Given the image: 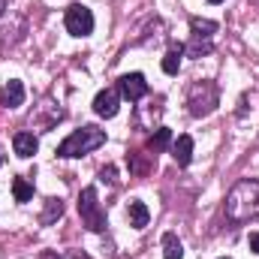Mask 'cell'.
Wrapping results in <instances>:
<instances>
[{
    "instance_id": "obj_1",
    "label": "cell",
    "mask_w": 259,
    "mask_h": 259,
    "mask_svg": "<svg viewBox=\"0 0 259 259\" xmlns=\"http://www.w3.org/2000/svg\"><path fill=\"white\" fill-rule=\"evenodd\" d=\"M259 217V181H238L226 196V220L247 223Z\"/></svg>"
},
{
    "instance_id": "obj_2",
    "label": "cell",
    "mask_w": 259,
    "mask_h": 259,
    "mask_svg": "<svg viewBox=\"0 0 259 259\" xmlns=\"http://www.w3.org/2000/svg\"><path fill=\"white\" fill-rule=\"evenodd\" d=\"M100 145H106V130L100 127H81L75 133H69L64 142L58 145V157L72 160V157H84L91 151H97Z\"/></svg>"
},
{
    "instance_id": "obj_3",
    "label": "cell",
    "mask_w": 259,
    "mask_h": 259,
    "mask_svg": "<svg viewBox=\"0 0 259 259\" xmlns=\"http://www.w3.org/2000/svg\"><path fill=\"white\" fill-rule=\"evenodd\" d=\"M217 103H220V91H217L214 81L202 78V81H193V84H190V91H187V106H190V115H193V118L211 115V112L217 109Z\"/></svg>"
},
{
    "instance_id": "obj_4",
    "label": "cell",
    "mask_w": 259,
    "mask_h": 259,
    "mask_svg": "<svg viewBox=\"0 0 259 259\" xmlns=\"http://www.w3.org/2000/svg\"><path fill=\"white\" fill-rule=\"evenodd\" d=\"M78 214H81V223L91 232H103L106 229V211L100 208L97 187H84L81 190V196H78Z\"/></svg>"
},
{
    "instance_id": "obj_5",
    "label": "cell",
    "mask_w": 259,
    "mask_h": 259,
    "mask_svg": "<svg viewBox=\"0 0 259 259\" xmlns=\"http://www.w3.org/2000/svg\"><path fill=\"white\" fill-rule=\"evenodd\" d=\"M64 24L72 36H91L94 33V12L81 3H72L64 15Z\"/></svg>"
},
{
    "instance_id": "obj_6",
    "label": "cell",
    "mask_w": 259,
    "mask_h": 259,
    "mask_svg": "<svg viewBox=\"0 0 259 259\" xmlns=\"http://www.w3.org/2000/svg\"><path fill=\"white\" fill-rule=\"evenodd\" d=\"M190 30H193V42H190L184 52H190L196 58L208 55V52H211V36L217 33V24H214V21H205V18H193V21H190Z\"/></svg>"
},
{
    "instance_id": "obj_7",
    "label": "cell",
    "mask_w": 259,
    "mask_h": 259,
    "mask_svg": "<svg viewBox=\"0 0 259 259\" xmlns=\"http://www.w3.org/2000/svg\"><path fill=\"white\" fill-rule=\"evenodd\" d=\"M118 91H121V97H124V100L139 103V100L148 94V81H145V75H142V72H127V75H121V78H118Z\"/></svg>"
},
{
    "instance_id": "obj_8",
    "label": "cell",
    "mask_w": 259,
    "mask_h": 259,
    "mask_svg": "<svg viewBox=\"0 0 259 259\" xmlns=\"http://www.w3.org/2000/svg\"><path fill=\"white\" fill-rule=\"evenodd\" d=\"M118 106H121V91L118 88H106L94 97V112L100 118H115L118 115Z\"/></svg>"
},
{
    "instance_id": "obj_9",
    "label": "cell",
    "mask_w": 259,
    "mask_h": 259,
    "mask_svg": "<svg viewBox=\"0 0 259 259\" xmlns=\"http://www.w3.org/2000/svg\"><path fill=\"white\" fill-rule=\"evenodd\" d=\"M0 103L9 106V109H18V106L24 103V84H21L18 78L3 81V84H0Z\"/></svg>"
},
{
    "instance_id": "obj_10",
    "label": "cell",
    "mask_w": 259,
    "mask_h": 259,
    "mask_svg": "<svg viewBox=\"0 0 259 259\" xmlns=\"http://www.w3.org/2000/svg\"><path fill=\"white\" fill-rule=\"evenodd\" d=\"M12 148H15V154H18L21 160H27V157H33V154L39 151V142H36V136H33V133L21 130V133H15V136H12Z\"/></svg>"
},
{
    "instance_id": "obj_11",
    "label": "cell",
    "mask_w": 259,
    "mask_h": 259,
    "mask_svg": "<svg viewBox=\"0 0 259 259\" xmlns=\"http://www.w3.org/2000/svg\"><path fill=\"white\" fill-rule=\"evenodd\" d=\"M172 157H175L178 166H190V160H193V139L190 136H178L172 142Z\"/></svg>"
},
{
    "instance_id": "obj_12",
    "label": "cell",
    "mask_w": 259,
    "mask_h": 259,
    "mask_svg": "<svg viewBox=\"0 0 259 259\" xmlns=\"http://www.w3.org/2000/svg\"><path fill=\"white\" fill-rule=\"evenodd\" d=\"M172 142H175V139H172V130H169V127H157V130H154V136L148 139V151L160 154V151H166Z\"/></svg>"
},
{
    "instance_id": "obj_13",
    "label": "cell",
    "mask_w": 259,
    "mask_h": 259,
    "mask_svg": "<svg viewBox=\"0 0 259 259\" xmlns=\"http://www.w3.org/2000/svg\"><path fill=\"white\" fill-rule=\"evenodd\" d=\"M148 220H151L148 205H145V202H130V223H133L136 229H145V226H148Z\"/></svg>"
},
{
    "instance_id": "obj_14",
    "label": "cell",
    "mask_w": 259,
    "mask_h": 259,
    "mask_svg": "<svg viewBox=\"0 0 259 259\" xmlns=\"http://www.w3.org/2000/svg\"><path fill=\"white\" fill-rule=\"evenodd\" d=\"M181 58H184V46L169 49L166 58H163V72H166V75H178V69H181Z\"/></svg>"
},
{
    "instance_id": "obj_15",
    "label": "cell",
    "mask_w": 259,
    "mask_h": 259,
    "mask_svg": "<svg viewBox=\"0 0 259 259\" xmlns=\"http://www.w3.org/2000/svg\"><path fill=\"white\" fill-rule=\"evenodd\" d=\"M163 259H184V247H181V241H178L175 232L163 235Z\"/></svg>"
},
{
    "instance_id": "obj_16",
    "label": "cell",
    "mask_w": 259,
    "mask_h": 259,
    "mask_svg": "<svg viewBox=\"0 0 259 259\" xmlns=\"http://www.w3.org/2000/svg\"><path fill=\"white\" fill-rule=\"evenodd\" d=\"M12 196H15V202H30L33 199V184L27 178H15L12 181Z\"/></svg>"
},
{
    "instance_id": "obj_17",
    "label": "cell",
    "mask_w": 259,
    "mask_h": 259,
    "mask_svg": "<svg viewBox=\"0 0 259 259\" xmlns=\"http://www.w3.org/2000/svg\"><path fill=\"white\" fill-rule=\"evenodd\" d=\"M61 214H64V202H61V199H49V205H46V214H42V223L49 226V223H52L55 217H61Z\"/></svg>"
},
{
    "instance_id": "obj_18",
    "label": "cell",
    "mask_w": 259,
    "mask_h": 259,
    "mask_svg": "<svg viewBox=\"0 0 259 259\" xmlns=\"http://www.w3.org/2000/svg\"><path fill=\"white\" fill-rule=\"evenodd\" d=\"M100 181H109V184H115V166H106V169L100 172Z\"/></svg>"
},
{
    "instance_id": "obj_19",
    "label": "cell",
    "mask_w": 259,
    "mask_h": 259,
    "mask_svg": "<svg viewBox=\"0 0 259 259\" xmlns=\"http://www.w3.org/2000/svg\"><path fill=\"white\" fill-rule=\"evenodd\" d=\"M250 250H253V253H259V232H253V235H250Z\"/></svg>"
},
{
    "instance_id": "obj_20",
    "label": "cell",
    "mask_w": 259,
    "mask_h": 259,
    "mask_svg": "<svg viewBox=\"0 0 259 259\" xmlns=\"http://www.w3.org/2000/svg\"><path fill=\"white\" fill-rule=\"evenodd\" d=\"M39 259H61V256H58V253H52V250H49V253H42V256H39Z\"/></svg>"
},
{
    "instance_id": "obj_21",
    "label": "cell",
    "mask_w": 259,
    "mask_h": 259,
    "mask_svg": "<svg viewBox=\"0 0 259 259\" xmlns=\"http://www.w3.org/2000/svg\"><path fill=\"white\" fill-rule=\"evenodd\" d=\"M72 259H88L84 253H72Z\"/></svg>"
},
{
    "instance_id": "obj_22",
    "label": "cell",
    "mask_w": 259,
    "mask_h": 259,
    "mask_svg": "<svg viewBox=\"0 0 259 259\" xmlns=\"http://www.w3.org/2000/svg\"><path fill=\"white\" fill-rule=\"evenodd\" d=\"M3 9H6V0H0V15H3Z\"/></svg>"
},
{
    "instance_id": "obj_23",
    "label": "cell",
    "mask_w": 259,
    "mask_h": 259,
    "mask_svg": "<svg viewBox=\"0 0 259 259\" xmlns=\"http://www.w3.org/2000/svg\"><path fill=\"white\" fill-rule=\"evenodd\" d=\"M208 3H223V0H208Z\"/></svg>"
},
{
    "instance_id": "obj_24",
    "label": "cell",
    "mask_w": 259,
    "mask_h": 259,
    "mask_svg": "<svg viewBox=\"0 0 259 259\" xmlns=\"http://www.w3.org/2000/svg\"><path fill=\"white\" fill-rule=\"evenodd\" d=\"M0 166H3V154H0Z\"/></svg>"
},
{
    "instance_id": "obj_25",
    "label": "cell",
    "mask_w": 259,
    "mask_h": 259,
    "mask_svg": "<svg viewBox=\"0 0 259 259\" xmlns=\"http://www.w3.org/2000/svg\"><path fill=\"white\" fill-rule=\"evenodd\" d=\"M223 259H226V256H223Z\"/></svg>"
}]
</instances>
